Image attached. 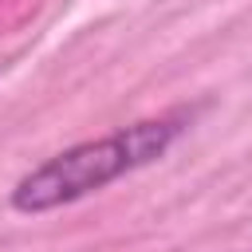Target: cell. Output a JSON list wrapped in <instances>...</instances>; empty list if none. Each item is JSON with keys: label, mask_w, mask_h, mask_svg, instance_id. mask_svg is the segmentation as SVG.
<instances>
[{"label": "cell", "mask_w": 252, "mask_h": 252, "mask_svg": "<svg viewBox=\"0 0 252 252\" xmlns=\"http://www.w3.org/2000/svg\"><path fill=\"white\" fill-rule=\"evenodd\" d=\"M181 130H185V114L177 110V114H161V118H142L106 138L67 146L16 181L12 209L16 213H47V209L83 201L87 193H98L102 185L158 161L177 142Z\"/></svg>", "instance_id": "1"}]
</instances>
